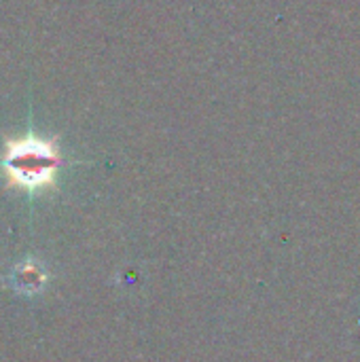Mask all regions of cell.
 Listing matches in <instances>:
<instances>
[{
    "instance_id": "1",
    "label": "cell",
    "mask_w": 360,
    "mask_h": 362,
    "mask_svg": "<svg viewBox=\"0 0 360 362\" xmlns=\"http://www.w3.org/2000/svg\"><path fill=\"white\" fill-rule=\"evenodd\" d=\"M59 161V151L53 140L28 134L6 142L0 165L11 185L38 191L53 185Z\"/></svg>"
}]
</instances>
